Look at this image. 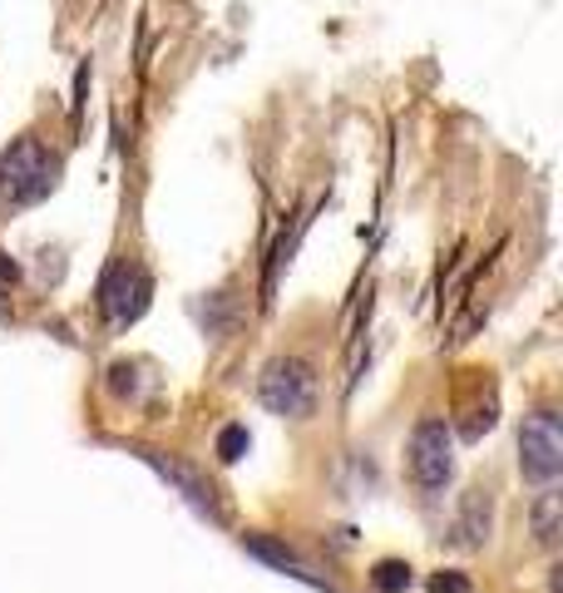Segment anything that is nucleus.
<instances>
[{
	"label": "nucleus",
	"instance_id": "obj_1",
	"mask_svg": "<svg viewBox=\"0 0 563 593\" xmlns=\"http://www.w3.org/2000/svg\"><path fill=\"white\" fill-rule=\"evenodd\" d=\"M60 188V154L35 134H20L15 144L0 154V204L10 208H35Z\"/></svg>",
	"mask_w": 563,
	"mask_h": 593
},
{
	"label": "nucleus",
	"instance_id": "obj_2",
	"mask_svg": "<svg viewBox=\"0 0 563 593\" xmlns=\"http://www.w3.org/2000/svg\"><path fill=\"white\" fill-rule=\"evenodd\" d=\"M410 480L425 490V500H440L445 485L455 480V436L445 420L425 416L416 430H410Z\"/></svg>",
	"mask_w": 563,
	"mask_h": 593
},
{
	"label": "nucleus",
	"instance_id": "obj_3",
	"mask_svg": "<svg viewBox=\"0 0 563 593\" xmlns=\"http://www.w3.org/2000/svg\"><path fill=\"white\" fill-rule=\"evenodd\" d=\"M519 470L534 485H554L563 470V436H559V410L539 406L534 416H524L519 430Z\"/></svg>",
	"mask_w": 563,
	"mask_h": 593
},
{
	"label": "nucleus",
	"instance_id": "obj_4",
	"mask_svg": "<svg viewBox=\"0 0 563 593\" xmlns=\"http://www.w3.org/2000/svg\"><path fill=\"white\" fill-rule=\"evenodd\" d=\"M258 396H262V406L278 410V416H312L316 376H312V366L296 362V356H278V362L262 371Z\"/></svg>",
	"mask_w": 563,
	"mask_h": 593
},
{
	"label": "nucleus",
	"instance_id": "obj_5",
	"mask_svg": "<svg viewBox=\"0 0 563 593\" xmlns=\"http://www.w3.org/2000/svg\"><path fill=\"white\" fill-rule=\"evenodd\" d=\"M148 296H154V278H148L139 262H119V268L104 278L100 306H104V316H110V326H129L144 316Z\"/></svg>",
	"mask_w": 563,
	"mask_h": 593
},
{
	"label": "nucleus",
	"instance_id": "obj_6",
	"mask_svg": "<svg viewBox=\"0 0 563 593\" xmlns=\"http://www.w3.org/2000/svg\"><path fill=\"white\" fill-rule=\"evenodd\" d=\"M490 529H494V495L490 490H465L460 514H455V524H450V544L455 549H484Z\"/></svg>",
	"mask_w": 563,
	"mask_h": 593
},
{
	"label": "nucleus",
	"instance_id": "obj_7",
	"mask_svg": "<svg viewBox=\"0 0 563 593\" xmlns=\"http://www.w3.org/2000/svg\"><path fill=\"white\" fill-rule=\"evenodd\" d=\"M242 544H248V554H258L262 564H272V569H282V574L302 579V584H312V589H326V593H332V584H326V579L316 574V569L306 564L302 554H296V549H286V544H278V539H268V534H248Z\"/></svg>",
	"mask_w": 563,
	"mask_h": 593
},
{
	"label": "nucleus",
	"instance_id": "obj_8",
	"mask_svg": "<svg viewBox=\"0 0 563 593\" xmlns=\"http://www.w3.org/2000/svg\"><path fill=\"white\" fill-rule=\"evenodd\" d=\"M144 460H148V465H154V470H158V475H164V480H168V485H178V490H184V500H188V504H194V510H198V514H208V519H222V510H218V500H212V490H208V485H204V480H198V475H194V470H184V465L164 460V455H158V450H144Z\"/></svg>",
	"mask_w": 563,
	"mask_h": 593
},
{
	"label": "nucleus",
	"instance_id": "obj_9",
	"mask_svg": "<svg viewBox=\"0 0 563 593\" xmlns=\"http://www.w3.org/2000/svg\"><path fill=\"white\" fill-rule=\"evenodd\" d=\"M559 495L554 490H544L539 495V504H534V534H539V544H559Z\"/></svg>",
	"mask_w": 563,
	"mask_h": 593
},
{
	"label": "nucleus",
	"instance_id": "obj_10",
	"mask_svg": "<svg viewBox=\"0 0 563 593\" xmlns=\"http://www.w3.org/2000/svg\"><path fill=\"white\" fill-rule=\"evenodd\" d=\"M371 584L380 593H406L410 589V564H400V559H380L376 569H371Z\"/></svg>",
	"mask_w": 563,
	"mask_h": 593
},
{
	"label": "nucleus",
	"instance_id": "obj_11",
	"mask_svg": "<svg viewBox=\"0 0 563 593\" xmlns=\"http://www.w3.org/2000/svg\"><path fill=\"white\" fill-rule=\"evenodd\" d=\"M248 445H252L248 430H242V426H228V430L218 436V455H222V460H242V455H248Z\"/></svg>",
	"mask_w": 563,
	"mask_h": 593
},
{
	"label": "nucleus",
	"instance_id": "obj_12",
	"mask_svg": "<svg viewBox=\"0 0 563 593\" xmlns=\"http://www.w3.org/2000/svg\"><path fill=\"white\" fill-rule=\"evenodd\" d=\"M430 593H470V579H465V574H435Z\"/></svg>",
	"mask_w": 563,
	"mask_h": 593
}]
</instances>
